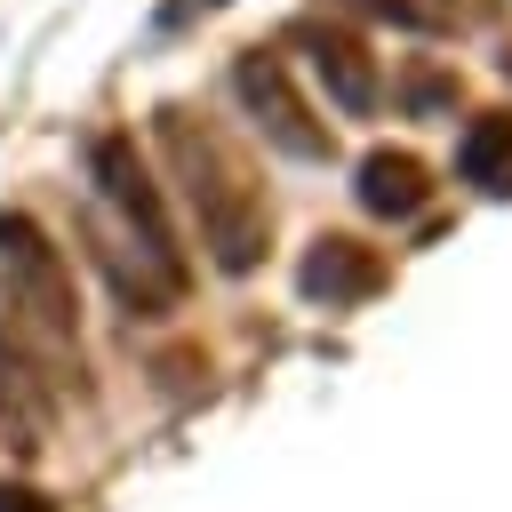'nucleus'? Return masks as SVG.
Masks as SVG:
<instances>
[{
  "mask_svg": "<svg viewBox=\"0 0 512 512\" xmlns=\"http://www.w3.org/2000/svg\"><path fill=\"white\" fill-rule=\"evenodd\" d=\"M360 200H368L376 216H408V208L424 200L416 160H392V152H384V160H368V168H360Z\"/></svg>",
  "mask_w": 512,
  "mask_h": 512,
  "instance_id": "39448f33",
  "label": "nucleus"
},
{
  "mask_svg": "<svg viewBox=\"0 0 512 512\" xmlns=\"http://www.w3.org/2000/svg\"><path fill=\"white\" fill-rule=\"evenodd\" d=\"M464 176H472V184H488V192H504V184H512V128H504V120H488V128H472V136H464Z\"/></svg>",
  "mask_w": 512,
  "mask_h": 512,
  "instance_id": "423d86ee",
  "label": "nucleus"
},
{
  "mask_svg": "<svg viewBox=\"0 0 512 512\" xmlns=\"http://www.w3.org/2000/svg\"><path fill=\"white\" fill-rule=\"evenodd\" d=\"M0 256H8V272H16V288H24V304L40 312V328L64 344L72 336V280H64V264H56V248L24 224V216H0Z\"/></svg>",
  "mask_w": 512,
  "mask_h": 512,
  "instance_id": "f03ea898",
  "label": "nucleus"
},
{
  "mask_svg": "<svg viewBox=\"0 0 512 512\" xmlns=\"http://www.w3.org/2000/svg\"><path fill=\"white\" fill-rule=\"evenodd\" d=\"M0 512H48V496H32V488H0Z\"/></svg>",
  "mask_w": 512,
  "mask_h": 512,
  "instance_id": "0eeeda50",
  "label": "nucleus"
},
{
  "mask_svg": "<svg viewBox=\"0 0 512 512\" xmlns=\"http://www.w3.org/2000/svg\"><path fill=\"white\" fill-rule=\"evenodd\" d=\"M240 88H248V104H256V112H272V136H280L288 152H320V128H304L296 96L280 88V72H272L264 56H248V64H240Z\"/></svg>",
  "mask_w": 512,
  "mask_h": 512,
  "instance_id": "7ed1b4c3",
  "label": "nucleus"
},
{
  "mask_svg": "<svg viewBox=\"0 0 512 512\" xmlns=\"http://www.w3.org/2000/svg\"><path fill=\"white\" fill-rule=\"evenodd\" d=\"M88 168H96L104 200L128 216V232L144 240V264L160 272V288H176V280H184V272H176V232H168V216H160V200H152V184H144L128 136H96V144H88Z\"/></svg>",
  "mask_w": 512,
  "mask_h": 512,
  "instance_id": "f257e3e1",
  "label": "nucleus"
},
{
  "mask_svg": "<svg viewBox=\"0 0 512 512\" xmlns=\"http://www.w3.org/2000/svg\"><path fill=\"white\" fill-rule=\"evenodd\" d=\"M304 288H312V296H328V304H344V296L376 288V264H368L352 240H320V256L304 264Z\"/></svg>",
  "mask_w": 512,
  "mask_h": 512,
  "instance_id": "20e7f679",
  "label": "nucleus"
}]
</instances>
